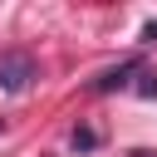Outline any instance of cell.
Masks as SVG:
<instances>
[{
	"label": "cell",
	"instance_id": "1",
	"mask_svg": "<svg viewBox=\"0 0 157 157\" xmlns=\"http://www.w3.org/2000/svg\"><path fill=\"white\" fill-rule=\"evenodd\" d=\"M34 78H39V69L29 54H0V88L5 93H25Z\"/></svg>",
	"mask_w": 157,
	"mask_h": 157
},
{
	"label": "cell",
	"instance_id": "2",
	"mask_svg": "<svg viewBox=\"0 0 157 157\" xmlns=\"http://www.w3.org/2000/svg\"><path fill=\"white\" fill-rule=\"evenodd\" d=\"M132 74H137V59H123V64H113V69H103L93 78V93H118V88H128Z\"/></svg>",
	"mask_w": 157,
	"mask_h": 157
},
{
	"label": "cell",
	"instance_id": "3",
	"mask_svg": "<svg viewBox=\"0 0 157 157\" xmlns=\"http://www.w3.org/2000/svg\"><path fill=\"white\" fill-rule=\"evenodd\" d=\"M74 147H78V152H93V147H98V132H93V128H74Z\"/></svg>",
	"mask_w": 157,
	"mask_h": 157
},
{
	"label": "cell",
	"instance_id": "4",
	"mask_svg": "<svg viewBox=\"0 0 157 157\" xmlns=\"http://www.w3.org/2000/svg\"><path fill=\"white\" fill-rule=\"evenodd\" d=\"M137 93L142 98H157V74H137Z\"/></svg>",
	"mask_w": 157,
	"mask_h": 157
},
{
	"label": "cell",
	"instance_id": "5",
	"mask_svg": "<svg viewBox=\"0 0 157 157\" xmlns=\"http://www.w3.org/2000/svg\"><path fill=\"white\" fill-rule=\"evenodd\" d=\"M142 44H157V20H147V25H142Z\"/></svg>",
	"mask_w": 157,
	"mask_h": 157
},
{
	"label": "cell",
	"instance_id": "6",
	"mask_svg": "<svg viewBox=\"0 0 157 157\" xmlns=\"http://www.w3.org/2000/svg\"><path fill=\"white\" fill-rule=\"evenodd\" d=\"M132 157H157V152H147V147H142V152H132Z\"/></svg>",
	"mask_w": 157,
	"mask_h": 157
}]
</instances>
